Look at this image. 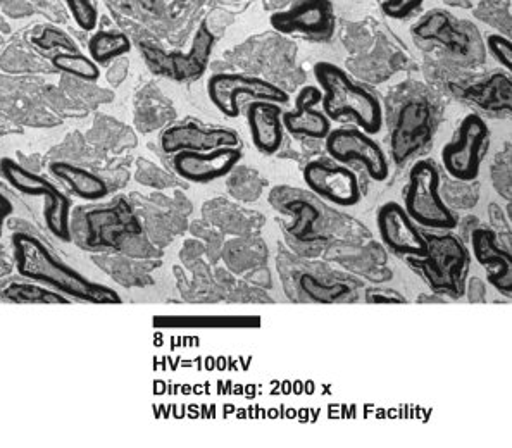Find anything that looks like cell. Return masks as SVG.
<instances>
[{"instance_id": "5bb4252c", "label": "cell", "mask_w": 512, "mask_h": 448, "mask_svg": "<svg viewBox=\"0 0 512 448\" xmlns=\"http://www.w3.org/2000/svg\"><path fill=\"white\" fill-rule=\"evenodd\" d=\"M242 157V147H218L207 152L182 150L171 156V168L188 185H206L230 175Z\"/></svg>"}, {"instance_id": "9a60e30c", "label": "cell", "mask_w": 512, "mask_h": 448, "mask_svg": "<svg viewBox=\"0 0 512 448\" xmlns=\"http://www.w3.org/2000/svg\"><path fill=\"white\" fill-rule=\"evenodd\" d=\"M276 32L304 35L314 42H326L335 32V14L330 0H302L297 6L269 19Z\"/></svg>"}, {"instance_id": "8fae6325", "label": "cell", "mask_w": 512, "mask_h": 448, "mask_svg": "<svg viewBox=\"0 0 512 448\" xmlns=\"http://www.w3.org/2000/svg\"><path fill=\"white\" fill-rule=\"evenodd\" d=\"M326 154L342 164H359L373 181H387L390 176V162L373 135L361 128L342 126L331 130L325 138Z\"/></svg>"}, {"instance_id": "ac0fdd59", "label": "cell", "mask_w": 512, "mask_h": 448, "mask_svg": "<svg viewBox=\"0 0 512 448\" xmlns=\"http://www.w3.org/2000/svg\"><path fill=\"white\" fill-rule=\"evenodd\" d=\"M159 142L168 156H175L176 152L182 150L207 152L218 147H242V138L233 128L200 125L194 121L169 126L163 131Z\"/></svg>"}, {"instance_id": "1f68e13d", "label": "cell", "mask_w": 512, "mask_h": 448, "mask_svg": "<svg viewBox=\"0 0 512 448\" xmlns=\"http://www.w3.org/2000/svg\"><path fill=\"white\" fill-rule=\"evenodd\" d=\"M150 176H154V180H150L149 185L147 187L159 188V190H163V188L168 187H180L183 185L182 178H178L176 180L175 176L168 175V173H164L161 169L156 168L152 162L149 161H140L137 169V181L140 183H144L147 178ZM188 183H185L183 187H187Z\"/></svg>"}, {"instance_id": "603a6c76", "label": "cell", "mask_w": 512, "mask_h": 448, "mask_svg": "<svg viewBox=\"0 0 512 448\" xmlns=\"http://www.w3.org/2000/svg\"><path fill=\"white\" fill-rule=\"evenodd\" d=\"M268 256L266 242L261 240L259 235L233 238L225 243L221 250V259L225 261L226 268L230 269V273L240 274V276L266 266Z\"/></svg>"}, {"instance_id": "4fadbf2b", "label": "cell", "mask_w": 512, "mask_h": 448, "mask_svg": "<svg viewBox=\"0 0 512 448\" xmlns=\"http://www.w3.org/2000/svg\"><path fill=\"white\" fill-rule=\"evenodd\" d=\"M437 128V118L430 104L425 100H411L397 112L390 150L395 164H406L411 157L419 154L426 144H430Z\"/></svg>"}, {"instance_id": "5b68a950", "label": "cell", "mask_w": 512, "mask_h": 448, "mask_svg": "<svg viewBox=\"0 0 512 448\" xmlns=\"http://www.w3.org/2000/svg\"><path fill=\"white\" fill-rule=\"evenodd\" d=\"M428 250L423 257H406L407 264L428 281L433 293L459 299L468 280L471 257L461 238L452 231L423 230Z\"/></svg>"}, {"instance_id": "7a4b0ae2", "label": "cell", "mask_w": 512, "mask_h": 448, "mask_svg": "<svg viewBox=\"0 0 512 448\" xmlns=\"http://www.w3.org/2000/svg\"><path fill=\"white\" fill-rule=\"evenodd\" d=\"M14 264L21 278L61 293L68 299L87 304H121V295L114 288L90 280L78 269L61 261L49 243L30 231H16L11 238Z\"/></svg>"}, {"instance_id": "484cf974", "label": "cell", "mask_w": 512, "mask_h": 448, "mask_svg": "<svg viewBox=\"0 0 512 448\" xmlns=\"http://www.w3.org/2000/svg\"><path fill=\"white\" fill-rule=\"evenodd\" d=\"M226 188L232 199L242 204H250L256 202L259 197L263 195L264 188H266V180L259 171L254 168H247V166H240L237 164L232 169V173L226 176Z\"/></svg>"}, {"instance_id": "ba28073f", "label": "cell", "mask_w": 512, "mask_h": 448, "mask_svg": "<svg viewBox=\"0 0 512 448\" xmlns=\"http://www.w3.org/2000/svg\"><path fill=\"white\" fill-rule=\"evenodd\" d=\"M490 147V128L487 121L471 112L457 126L454 137L442 149V166L450 178L459 181L478 180L481 162Z\"/></svg>"}, {"instance_id": "8d00e7d4", "label": "cell", "mask_w": 512, "mask_h": 448, "mask_svg": "<svg viewBox=\"0 0 512 448\" xmlns=\"http://www.w3.org/2000/svg\"><path fill=\"white\" fill-rule=\"evenodd\" d=\"M128 68H130V61L125 56L114 59L109 69H107L106 78L111 87H119L128 76Z\"/></svg>"}, {"instance_id": "d4e9b609", "label": "cell", "mask_w": 512, "mask_h": 448, "mask_svg": "<svg viewBox=\"0 0 512 448\" xmlns=\"http://www.w3.org/2000/svg\"><path fill=\"white\" fill-rule=\"evenodd\" d=\"M466 99L473 100L488 111L511 109V78L504 73L492 75L487 81L466 90Z\"/></svg>"}, {"instance_id": "ab89813d", "label": "cell", "mask_w": 512, "mask_h": 448, "mask_svg": "<svg viewBox=\"0 0 512 448\" xmlns=\"http://www.w3.org/2000/svg\"><path fill=\"white\" fill-rule=\"evenodd\" d=\"M416 302H418V304H442V302H447V300H444L442 295L433 293V295H419Z\"/></svg>"}, {"instance_id": "30bf717a", "label": "cell", "mask_w": 512, "mask_h": 448, "mask_svg": "<svg viewBox=\"0 0 512 448\" xmlns=\"http://www.w3.org/2000/svg\"><path fill=\"white\" fill-rule=\"evenodd\" d=\"M207 97L223 116L230 119L240 118L242 99L269 100L285 106L288 104L287 92L276 83L257 78V76L237 75V73H216L207 80Z\"/></svg>"}, {"instance_id": "e575fe53", "label": "cell", "mask_w": 512, "mask_h": 448, "mask_svg": "<svg viewBox=\"0 0 512 448\" xmlns=\"http://www.w3.org/2000/svg\"><path fill=\"white\" fill-rule=\"evenodd\" d=\"M421 4L423 0H385L381 4V9L388 18L404 19L411 16Z\"/></svg>"}, {"instance_id": "9c48e42d", "label": "cell", "mask_w": 512, "mask_h": 448, "mask_svg": "<svg viewBox=\"0 0 512 448\" xmlns=\"http://www.w3.org/2000/svg\"><path fill=\"white\" fill-rule=\"evenodd\" d=\"M214 44H216V38L213 32L207 28L206 23H202L199 30L195 32L194 42L188 52H182V50L166 52L150 42H142L140 52L152 73L182 83V81L199 80L200 76L204 75Z\"/></svg>"}, {"instance_id": "8992f818", "label": "cell", "mask_w": 512, "mask_h": 448, "mask_svg": "<svg viewBox=\"0 0 512 448\" xmlns=\"http://www.w3.org/2000/svg\"><path fill=\"white\" fill-rule=\"evenodd\" d=\"M440 181L442 175L433 159H419L409 171L402 206L423 230L452 231L459 226L457 212L442 199Z\"/></svg>"}, {"instance_id": "277c9868", "label": "cell", "mask_w": 512, "mask_h": 448, "mask_svg": "<svg viewBox=\"0 0 512 448\" xmlns=\"http://www.w3.org/2000/svg\"><path fill=\"white\" fill-rule=\"evenodd\" d=\"M314 76L323 92L321 107L330 121L354 119L357 128L378 135L385 125V111L371 90L352 80L345 69L328 61L314 66Z\"/></svg>"}, {"instance_id": "4dcf8cb0", "label": "cell", "mask_w": 512, "mask_h": 448, "mask_svg": "<svg viewBox=\"0 0 512 448\" xmlns=\"http://www.w3.org/2000/svg\"><path fill=\"white\" fill-rule=\"evenodd\" d=\"M64 4L68 7L71 18L76 25L80 26L85 32H92L97 28L99 21V11L94 6L92 0H64Z\"/></svg>"}, {"instance_id": "7c38bea8", "label": "cell", "mask_w": 512, "mask_h": 448, "mask_svg": "<svg viewBox=\"0 0 512 448\" xmlns=\"http://www.w3.org/2000/svg\"><path fill=\"white\" fill-rule=\"evenodd\" d=\"M307 190L338 207L357 206L363 199L361 181L354 169L328 157L307 161L302 169Z\"/></svg>"}, {"instance_id": "7402d4cb", "label": "cell", "mask_w": 512, "mask_h": 448, "mask_svg": "<svg viewBox=\"0 0 512 448\" xmlns=\"http://www.w3.org/2000/svg\"><path fill=\"white\" fill-rule=\"evenodd\" d=\"M202 214L207 223L213 224L223 233L235 237H252L266 224V218L261 212L252 211L242 204H235L226 199L209 200L202 207Z\"/></svg>"}, {"instance_id": "2e32d148", "label": "cell", "mask_w": 512, "mask_h": 448, "mask_svg": "<svg viewBox=\"0 0 512 448\" xmlns=\"http://www.w3.org/2000/svg\"><path fill=\"white\" fill-rule=\"evenodd\" d=\"M326 261L335 262L338 266L354 274L363 276L364 280L383 283L392 278L388 269V257L385 249L373 238L363 242H333L323 252Z\"/></svg>"}, {"instance_id": "52a82bcc", "label": "cell", "mask_w": 512, "mask_h": 448, "mask_svg": "<svg viewBox=\"0 0 512 448\" xmlns=\"http://www.w3.org/2000/svg\"><path fill=\"white\" fill-rule=\"evenodd\" d=\"M0 175L9 183V187L18 190L26 197L44 200V223L47 230L59 240L69 243L73 240L71 233V207L73 202L68 195L56 187L44 175L23 168L11 157L0 159Z\"/></svg>"}, {"instance_id": "3957f363", "label": "cell", "mask_w": 512, "mask_h": 448, "mask_svg": "<svg viewBox=\"0 0 512 448\" xmlns=\"http://www.w3.org/2000/svg\"><path fill=\"white\" fill-rule=\"evenodd\" d=\"M283 290L295 304L352 302L363 287L357 276L338 271L316 257L297 256L281 247L276 259Z\"/></svg>"}, {"instance_id": "cb8c5ba5", "label": "cell", "mask_w": 512, "mask_h": 448, "mask_svg": "<svg viewBox=\"0 0 512 448\" xmlns=\"http://www.w3.org/2000/svg\"><path fill=\"white\" fill-rule=\"evenodd\" d=\"M49 169L52 175L63 180L71 188V192L78 195L80 199L97 202V200L106 199L111 192L106 181L82 166L66 161H54L50 162Z\"/></svg>"}, {"instance_id": "83f0119b", "label": "cell", "mask_w": 512, "mask_h": 448, "mask_svg": "<svg viewBox=\"0 0 512 448\" xmlns=\"http://www.w3.org/2000/svg\"><path fill=\"white\" fill-rule=\"evenodd\" d=\"M2 299L19 304H69L71 300L61 293L54 292L44 285H33V283H11L6 290L0 292Z\"/></svg>"}, {"instance_id": "f546056e", "label": "cell", "mask_w": 512, "mask_h": 448, "mask_svg": "<svg viewBox=\"0 0 512 448\" xmlns=\"http://www.w3.org/2000/svg\"><path fill=\"white\" fill-rule=\"evenodd\" d=\"M492 183L500 197L511 202V147L509 145L495 156L492 164Z\"/></svg>"}, {"instance_id": "f35d334b", "label": "cell", "mask_w": 512, "mask_h": 448, "mask_svg": "<svg viewBox=\"0 0 512 448\" xmlns=\"http://www.w3.org/2000/svg\"><path fill=\"white\" fill-rule=\"evenodd\" d=\"M13 212V200L7 193L0 190V237H2V231H4V224H6L7 219L13 216Z\"/></svg>"}, {"instance_id": "d6a6232c", "label": "cell", "mask_w": 512, "mask_h": 448, "mask_svg": "<svg viewBox=\"0 0 512 448\" xmlns=\"http://www.w3.org/2000/svg\"><path fill=\"white\" fill-rule=\"evenodd\" d=\"M192 231H195V233L204 240V243H206V245H204V247H206V256L211 259V262H218L219 259H221L223 245H225L223 233H221L218 228H211V226H206L207 233H204L200 221H195V223L192 224Z\"/></svg>"}, {"instance_id": "6da1fadb", "label": "cell", "mask_w": 512, "mask_h": 448, "mask_svg": "<svg viewBox=\"0 0 512 448\" xmlns=\"http://www.w3.org/2000/svg\"><path fill=\"white\" fill-rule=\"evenodd\" d=\"M269 204L292 218L288 226L283 224V235L297 256L318 259L330 243L371 240L363 223L326 206L325 200L311 190L281 185L269 193Z\"/></svg>"}, {"instance_id": "4316f807", "label": "cell", "mask_w": 512, "mask_h": 448, "mask_svg": "<svg viewBox=\"0 0 512 448\" xmlns=\"http://www.w3.org/2000/svg\"><path fill=\"white\" fill-rule=\"evenodd\" d=\"M132 50V42L121 32H97L88 42V56L99 66L113 63Z\"/></svg>"}, {"instance_id": "d590c367", "label": "cell", "mask_w": 512, "mask_h": 448, "mask_svg": "<svg viewBox=\"0 0 512 448\" xmlns=\"http://www.w3.org/2000/svg\"><path fill=\"white\" fill-rule=\"evenodd\" d=\"M368 304H407V299L394 288L371 287L364 293Z\"/></svg>"}, {"instance_id": "836d02e7", "label": "cell", "mask_w": 512, "mask_h": 448, "mask_svg": "<svg viewBox=\"0 0 512 448\" xmlns=\"http://www.w3.org/2000/svg\"><path fill=\"white\" fill-rule=\"evenodd\" d=\"M488 50L494 56L495 61L502 68L512 69V45L509 38L504 35H490L487 40Z\"/></svg>"}, {"instance_id": "74e56055", "label": "cell", "mask_w": 512, "mask_h": 448, "mask_svg": "<svg viewBox=\"0 0 512 448\" xmlns=\"http://www.w3.org/2000/svg\"><path fill=\"white\" fill-rule=\"evenodd\" d=\"M464 293H466V297H468L471 304H480V302H485V299H487V287H485V281L478 278V276H471L469 280H466Z\"/></svg>"}, {"instance_id": "44dd1931", "label": "cell", "mask_w": 512, "mask_h": 448, "mask_svg": "<svg viewBox=\"0 0 512 448\" xmlns=\"http://www.w3.org/2000/svg\"><path fill=\"white\" fill-rule=\"evenodd\" d=\"M283 107L269 100H252L245 106V118L252 144L264 156L278 154L285 140V128L281 121Z\"/></svg>"}, {"instance_id": "e0dca14e", "label": "cell", "mask_w": 512, "mask_h": 448, "mask_svg": "<svg viewBox=\"0 0 512 448\" xmlns=\"http://www.w3.org/2000/svg\"><path fill=\"white\" fill-rule=\"evenodd\" d=\"M376 226L383 245L397 256H425L428 243L423 237V231L399 202L390 200L378 209Z\"/></svg>"}, {"instance_id": "d6986e66", "label": "cell", "mask_w": 512, "mask_h": 448, "mask_svg": "<svg viewBox=\"0 0 512 448\" xmlns=\"http://www.w3.org/2000/svg\"><path fill=\"white\" fill-rule=\"evenodd\" d=\"M471 249L481 268L487 269V278L504 297L512 293V250L502 247L492 228L478 224L469 235Z\"/></svg>"}, {"instance_id": "ffe728a7", "label": "cell", "mask_w": 512, "mask_h": 448, "mask_svg": "<svg viewBox=\"0 0 512 448\" xmlns=\"http://www.w3.org/2000/svg\"><path fill=\"white\" fill-rule=\"evenodd\" d=\"M323 92L316 85H306L295 97L294 111H283L281 121L283 128L290 135L311 140H325L331 131V121L325 112L318 111Z\"/></svg>"}, {"instance_id": "f1b7e54d", "label": "cell", "mask_w": 512, "mask_h": 448, "mask_svg": "<svg viewBox=\"0 0 512 448\" xmlns=\"http://www.w3.org/2000/svg\"><path fill=\"white\" fill-rule=\"evenodd\" d=\"M52 66L66 73L75 76L78 80L97 81L100 78V66L90 56L83 54H56L52 57Z\"/></svg>"}]
</instances>
